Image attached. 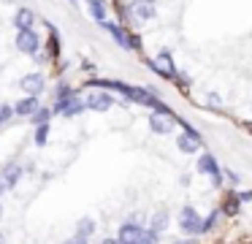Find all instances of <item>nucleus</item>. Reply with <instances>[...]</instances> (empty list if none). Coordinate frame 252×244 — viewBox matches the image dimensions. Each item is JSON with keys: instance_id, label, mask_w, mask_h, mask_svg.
<instances>
[{"instance_id": "f257e3e1", "label": "nucleus", "mask_w": 252, "mask_h": 244, "mask_svg": "<svg viewBox=\"0 0 252 244\" xmlns=\"http://www.w3.org/2000/svg\"><path fill=\"white\" fill-rule=\"evenodd\" d=\"M174 122H179V117H168V114H160V111L149 114V128L158 136H168L174 130Z\"/></svg>"}, {"instance_id": "f03ea898", "label": "nucleus", "mask_w": 252, "mask_h": 244, "mask_svg": "<svg viewBox=\"0 0 252 244\" xmlns=\"http://www.w3.org/2000/svg\"><path fill=\"white\" fill-rule=\"evenodd\" d=\"M84 106H87V103H82L76 95H68V98H60V101L55 103V114L76 117V114H82V111H84Z\"/></svg>"}, {"instance_id": "7ed1b4c3", "label": "nucleus", "mask_w": 252, "mask_h": 244, "mask_svg": "<svg viewBox=\"0 0 252 244\" xmlns=\"http://www.w3.org/2000/svg\"><path fill=\"white\" fill-rule=\"evenodd\" d=\"M201 225H203V220L198 217V211L192 209V206H187V209H182V214H179V228L185 233H201Z\"/></svg>"}, {"instance_id": "20e7f679", "label": "nucleus", "mask_w": 252, "mask_h": 244, "mask_svg": "<svg viewBox=\"0 0 252 244\" xmlns=\"http://www.w3.org/2000/svg\"><path fill=\"white\" fill-rule=\"evenodd\" d=\"M38 46H41V41H38V35H35V30H19L17 33V49H19V52L35 54V52H38Z\"/></svg>"}, {"instance_id": "39448f33", "label": "nucleus", "mask_w": 252, "mask_h": 244, "mask_svg": "<svg viewBox=\"0 0 252 244\" xmlns=\"http://www.w3.org/2000/svg\"><path fill=\"white\" fill-rule=\"evenodd\" d=\"M152 68L158 70L160 76H165V79H174L176 76V65H174V60H171L168 52H160L158 57L152 60Z\"/></svg>"}, {"instance_id": "423d86ee", "label": "nucleus", "mask_w": 252, "mask_h": 244, "mask_svg": "<svg viewBox=\"0 0 252 244\" xmlns=\"http://www.w3.org/2000/svg\"><path fill=\"white\" fill-rule=\"evenodd\" d=\"M103 27H106V30H109L114 38H117V43H120L122 49H136V46H138L136 38H130V35H127V33L122 30L120 25H114V22H103Z\"/></svg>"}, {"instance_id": "0eeeda50", "label": "nucleus", "mask_w": 252, "mask_h": 244, "mask_svg": "<svg viewBox=\"0 0 252 244\" xmlns=\"http://www.w3.org/2000/svg\"><path fill=\"white\" fill-rule=\"evenodd\" d=\"M19 84H22V90L28 92V95H41V92H44L46 79H44V73H28Z\"/></svg>"}, {"instance_id": "6e6552de", "label": "nucleus", "mask_w": 252, "mask_h": 244, "mask_svg": "<svg viewBox=\"0 0 252 244\" xmlns=\"http://www.w3.org/2000/svg\"><path fill=\"white\" fill-rule=\"evenodd\" d=\"M198 171L201 174H212V179H214V184H220L222 182V179H220V168H217V160H214L212 155H201L198 157Z\"/></svg>"}, {"instance_id": "1a4fd4ad", "label": "nucleus", "mask_w": 252, "mask_h": 244, "mask_svg": "<svg viewBox=\"0 0 252 244\" xmlns=\"http://www.w3.org/2000/svg\"><path fill=\"white\" fill-rule=\"evenodd\" d=\"M111 95L109 92H93V95L87 98V108H93V111H109L111 108Z\"/></svg>"}, {"instance_id": "9d476101", "label": "nucleus", "mask_w": 252, "mask_h": 244, "mask_svg": "<svg viewBox=\"0 0 252 244\" xmlns=\"http://www.w3.org/2000/svg\"><path fill=\"white\" fill-rule=\"evenodd\" d=\"M141 233H144L141 225H136V222H125V225L120 228V236H117V239H120L122 244H136Z\"/></svg>"}, {"instance_id": "9b49d317", "label": "nucleus", "mask_w": 252, "mask_h": 244, "mask_svg": "<svg viewBox=\"0 0 252 244\" xmlns=\"http://www.w3.org/2000/svg\"><path fill=\"white\" fill-rule=\"evenodd\" d=\"M35 111H38V95H28L22 101H17V106H14V114H19V117H30Z\"/></svg>"}, {"instance_id": "f8f14e48", "label": "nucleus", "mask_w": 252, "mask_h": 244, "mask_svg": "<svg viewBox=\"0 0 252 244\" xmlns=\"http://www.w3.org/2000/svg\"><path fill=\"white\" fill-rule=\"evenodd\" d=\"M33 25H35V14L30 8H19L14 14V27L17 30H33Z\"/></svg>"}, {"instance_id": "ddd939ff", "label": "nucleus", "mask_w": 252, "mask_h": 244, "mask_svg": "<svg viewBox=\"0 0 252 244\" xmlns=\"http://www.w3.org/2000/svg\"><path fill=\"white\" fill-rule=\"evenodd\" d=\"M87 3H90V14H93V19L103 25L106 22V3L103 0H87Z\"/></svg>"}, {"instance_id": "4468645a", "label": "nucleus", "mask_w": 252, "mask_h": 244, "mask_svg": "<svg viewBox=\"0 0 252 244\" xmlns=\"http://www.w3.org/2000/svg\"><path fill=\"white\" fill-rule=\"evenodd\" d=\"M133 11H136L138 19H152L155 16V8L152 3H144V0H138V3H133Z\"/></svg>"}, {"instance_id": "2eb2a0df", "label": "nucleus", "mask_w": 252, "mask_h": 244, "mask_svg": "<svg viewBox=\"0 0 252 244\" xmlns=\"http://www.w3.org/2000/svg\"><path fill=\"white\" fill-rule=\"evenodd\" d=\"M93 231H95V222L90 220V217H84V220H79L76 222V236H93Z\"/></svg>"}, {"instance_id": "dca6fc26", "label": "nucleus", "mask_w": 252, "mask_h": 244, "mask_svg": "<svg viewBox=\"0 0 252 244\" xmlns=\"http://www.w3.org/2000/svg\"><path fill=\"white\" fill-rule=\"evenodd\" d=\"M165 225H168V214L158 211V214L152 217V228H149V231H152V233H160V231H165Z\"/></svg>"}, {"instance_id": "f3484780", "label": "nucleus", "mask_w": 252, "mask_h": 244, "mask_svg": "<svg viewBox=\"0 0 252 244\" xmlns=\"http://www.w3.org/2000/svg\"><path fill=\"white\" fill-rule=\"evenodd\" d=\"M49 117H52L49 108H38V111L33 114V122H35V125H46V119H49Z\"/></svg>"}, {"instance_id": "a211bd4d", "label": "nucleus", "mask_w": 252, "mask_h": 244, "mask_svg": "<svg viewBox=\"0 0 252 244\" xmlns=\"http://www.w3.org/2000/svg\"><path fill=\"white\" fill-rule=\"evenodd\" d=\"M19 174H22L19 168H8V171H6V176H3V179H6V184H8V187L19 182Z\"/></svg>"}, {"instance_id": "6ab92c4d", "label": "nucleus", "mask_w": 252, "mask_h": 244, "mask_svg": "<svg viewBox=\"0 0 252 244\" xmlns=\"http://www.w3.org/2000/svg\"><path fill=\"white\" fill-rule=\"evenodd\" d=\"M136 244H158V233H152V231H144L141 236H138V242Z\"/></svg>"}, {"instance_id": "aec40b11", "label": "nucleus", "mask_w": 252, "mask_h": 244, "mask_svg": "<svg viewBox=\"0 0 252 244\" xmlns=\"http://www.w3.org/2000/svg\"><path fill=\"white\" fill-rule=\"evenodd\" d=\"M46 133H49V128L46 125H38V130H35V144H46Z\"/></svg>"}, {"instance_id": "412c9836", "label": "nucleus", "mask_w": 252, "mask_h": 244, "mask_svg": "<svg viewBox=\"0 0 252 244\" xmlns=\"http://www.w3.org/2000/svg\"><path fill=\"white\" fill-rule=\"evenodd\" d=\"M11 114H14V108H11V106H6V103H0V125L6 122V119H11Z\"/></svg>"}, {"instance_id": "4be33fe9", "label": "nucleus", "mask_w": 252, "mask_h": 244, "mask_svg": "<svg viewBox=\"0 0 252 244\" xmlns=\"http://www.w3.org/2000/svg\"><path fill=\"white\" fill-rule=\"evenodd\" d=\"M217 214H220V211H212V214H209L206 220H203V225H201V233H203V231H209V228H214V220H217Z\"/></svg>"}, {"instance_id": "5701e85b", "label": "nucleus", "mask_w": 252, "mask_h": 244, "mask_svg": "<svg viewBox=\"0 0 252 244\" xmlns=\"http://www.w3.org/2000/svg\"><path fill=\"white\" fill-rule=\"evenodd\" d=\"M65 244H87V239H84V236H73V239H68Z\"/></svg>"}, {"instance_id": "b1692460", "label": "nucleus", "mask_w": 252, "mask_h": 244, "mask_svg": "<svg viewBox=\"0 0 252 244\" xmlns=\"http://www.w3.org/2000/svg\"><path fill=\"white\" fill-rule=\"evenodd\" d=\"M239 201H252V190H247V193L239 195Z\"/></svg>"}, {"instance_id": "393cba45", "label": "nucleus", "mask_w": 252, "mask_h": 244, "mask_svg": "<svg viewBox=\"0 0 252 244\" xmlns=\"http://www.w3.org/2000/svg\"><path fill=\"white\" fill-rule=\"evenodd\" d=\"M6 187H8V184H6V179H3V176H0V195H3V193H6Z\"/></svg>"}, {"instance_id": "a878e982", "label": "nucleus", "mask_w": 252, "mask_h": 244, "mask_svg": "<svg viewBox=\"0 0 252 244\" xmlns=\"http://www.w3.org/2000/svg\"><path fill=\"white\" fill-rule=\"evenodd\" d=\"M100 244H122L120 239H106V242H100Z\"/></svg>"}, {"instance_id": "bb28decb", "label": "nucleus", "mask_w": 252, "mask_h": 244, "mask_svg": "<svg viewBox=\"0 0 252 244\" xmlns=\"http://www.w3.org/2000/svg\"><path fill=\"white\" fill-rule=\"evenodd\" d=\"M0 244H6V239H3V236H0Z\"/></svg>"}, {"instance_id": "cd10ccee", "label": "nucleus", "mask_w": 252, "mask_h": 244, "mask_svg": "<svg viewBox=\"0 0 252 244\" xmlns=\"http://www.w3.org/2000/svg\"><path fill=\"white\" fill-rule=\"evenodd\" d=\"M144 3H155V0H144Z\"/></svg>"}]
</instances>
